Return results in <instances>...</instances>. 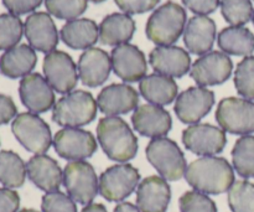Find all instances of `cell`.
I'll return each instance as SVG.
<instances>
[{"mask_svg":"<svg viewBox=\"0 0 254 212\" xmlns=\"http://www.w3.org/2000/svg\"><path fill=\"white\" fill-rule=\"evenodd\" d=\"M78 77L87 87H98L108 79L112 71L111 56L104 50L91 47L84 50L77 65Z\"/></svg>","mask_w":254,"mask_h":212,"instance_id":"ffe728a7","label":"cell"},{"mask_svg":"<svg viewBox=\"0 0 254 212\" xmlns=\"http://www.w3.org/2000/svg\"><path fill=\"white\" fill-rule=\"evenodd\" d=\"M26 164L11 150L0 151V184L7 189L21 188L26 179Z\"/></svg>","mask_w":254,"mask_h":212,"instance_id":"f546056e","label":"cell"},{"mask_svg":"<svg viewBox=\"0 0 254 212\" xmlns=\"http://www.w3.org/2000/svg\"><path fill=\"white\" fill-rule=\"evenodd\" d=\"M216 40V24L207 15L191 17L184 31V42L191 54L205 55L211 51Z\"/></svg>","mask_w":254,"mask_h":212,"instance_id":"cb8c5ba5","label":"cell"},{"mask_svg":"<svg viewBox=\"0 0 254 212\" xmlns=\"http://www.w3.org/2000/svg\"><path fill=\"white\" fill-rule=\"evenodd\" d=\"M26 171L30 181L40 190L46 193L59 191L60 186L64 184V171L60 168L59 163L45 154L32 156L27 161Z\"/></svg>","mask_w":254,"mask_h":212,"instance_id":"603a6c76","label":"cell"},{"mask_svg":"<svg viewBox=\"0 0 254 212\" xmlns=\"http://www.w3.org/2000/svg\"><path fill=\"white\" fill-rule=\"evenodd\" d=\"M24 34L21 19L14 14L0 15V51L17 46Z\"/></svg>","mask_w":254,"mask_h":212,"instance_id":"d6a6232c","label":"cell"},{"mask_svg":"<svg viewBox=\"0 0 254 212\" xmlns=\"http://www.w3.org/2000/svg\"><path fill=\"white\" fill-rule=\"evenodd\" d=\"M119 9L126 14H143L150 11L160 0H114Z\"/></svg>","mask_w":254,"mask_h":212,"instance_id":"f35d334b","label":"cell"},{"mask_svg":"<svg viewBox=\"0 0 254 212\" xmlns=\"http://www.w3.org/2000/svg\"><path fill=\"white\" fill-rule=\"evenodd\" d=\"M19 212H39V211L32 210V209H24V210H20Z\"/></svg>","mask_w":254,"mask_h":212,"instance_id":"bcb514c9","label":"cell"},{"mask_svg":"<svg viewBox=\"0 0 254 212\" xmlns=\"http://www.w3.org/2000/svg\"><path fill=\"white\" fill-rule=\"evenodd\" d=\"M64 185L79 205L92 204L99 193V180L93 166L84 160L69 161L64 170Z\"/></svg>","mask_w":254,"mask_h":212,"instance_id":"52a82bcc","label":"cell"},{"mask_svg":"<svg viewBox=\"0 0 254 212\" xmlns=\"http://www.w3.org/2000/svg\"><path fill=\"white\" fill-rule=\"evenodd\" d=\"M16 113L17 108L11 97L0 93V126L14 121Z\"/></svg>","mask_w":254,"mask_h":212,"instance_id":"7bdbcfd3","label":"cell"},{"mask_svg":"<svg viewBox=\"0 0 254 212\" xmlns=\"http://www.w3.org/2000/svg\"><path fill=\"white\" fill-rule=\"evenodd\" d=\"M19 94L22 104L35 114L45 113L55 106L54 88L40 73H30L22 77L19 84Z\"/></svg>","mask_w":254,"mask_h":212,"instance_id":"2e32d148","label":"cell"},{"mask_svg":"<svg viewBox=\"0 0 254 212\" xmlns=\"http://www.w3.org/2000/svg\"><path fill=\"white\" fill-rule=\"evenodd\" d=\"M97 137L104 154L111 160L126 163L138 153V138L124 119L104 117L97 126Z\"/></svg>","mask_w":254,"mask_h":212,"instance_id":"7a4b0ae2","label":"cell"},{"mask_svg":"<svg viewBox=\"0 0 254 212\" xmlns=\"http://www.w3.org/2000/svg\"><path fill=\"white\" fill-rule=\"evenodd\" d=\"M138 104V92L126 83H113L104 87L97 98L99 111L108 117H117L135 111Z\"/></svg>","mask_w":254,"mask_h":212,"instance_id":"ac0fdd59","label":"cell"},{"mask_svg":"<svg viewBox=\"0 0 254 212\" xmlns=\"http://www.w3.org/2000/svg\"><path fill=\"white\" fill-rule=\"evenodd\" d=\"M44 74L50 86L59 93H69L78 82V70L72 57L64 51L49 52L42 65Z\"/></svg>","mask_w":254,"mask_h":212,"instance_id":"30bf717a","label":"cell"},{"mask_svg":"<svg viewBox=\"0 0 254 212\" xmlns=\"http://www.w3.org/2000/svg\"><path fill=\"white\" fill-rule=\"evenodd\" d=\"M252 20H253V24H254V12H253V17H252Z\"/></svg>","mask_w":254,"mask_h":212,"instance_id":"c3c4849f","label":"cell"},{"mask_svg":"<svg viewBox=\"0 0 254 212\" xmlns=\"http://www.w3.org/2000/svg\"><path fill=\"white\" fill-rule=\"evenodd\" d=\"M131 123L140 136L153 139L165 137L173 127L170 113L151 103L138 107L131 116Z\"/></svg>","mask_w":254,"mask_h":212,"instance_id":"d6986e66","label":"cell"},{"mask_svg":"<svg viewBox=\"0 0 254 212\" xmlns=\"http://www.w3.org/2000/svg\"><path fill=\"white\" fill-rule=\"evenodd\" d=\"M46 9L51 15L61 20L78 19L88 6L87 0H45Z\"/></svg>","mask_w":254,"mask_h":212,"instance_id":"d590c367","label":"cell"},{"mask_svg":"<svg viewBox=\"0 0 254 212\" xmlns=\"http://www.w3.org/2000/svg\"><path fill=\"white\" fill-rule=\"evenodd\" d=\"M233 64L227 54L210 51L193 62L190 76L198 86H217L227 81L232 74Z\"/></svg>","mask_w":254,"mask_h":212,"instance_id":"8fae6325","label":"cell"},{"mask_svg":"<svg viewBox=\"0 0 254 212\" xmlns=\"http://www.w3.org/2000/svg\"><path fill=\"white\" fill-rule=\"evenodd\" d=\"M216 119L225 132L248 136L254 132V102L236 97L223 98L216 109Z\"/></svg>","mask_w":254,"mask_h":212,"instance_id":"ba28073f","label":"cell"},{"mask_svg":"<svg viewBox=\"0 0 254 212\" xmlns=\"http://www.w3.org/2000/svg\"><path fill=\"white\" fill-rule=\"evenodd\" d=\"M233 168L245 179L254 178V137L243 136L232 149Z\"/></svg>","mask_w":254,"mask_h":212,"instance_id":"4dcf8cb0","label":"cell"},{"mask_svg":"<svg viewBox=\"0 0 254 212\" xmlns=\"http://www.w3.org/2000/svg\"><path fill=\"white\" fill-rule=\"evenodd\" d=\"M41 209L42 212H77L76 201L61 191L46 193L42 198Z\"/></svg>","mask_w":254,"mask_h":212,"instance_id":"74e56055","label":"cell"},{"mask_svg":"<svg viewBox=\"0 0 254 212\" xmlns=\"http://www.w3.org/2000/svg\"><path fill=\"white\" fill-rule=\"evenodd\" d=\"M140 173L130 164H117L99 176V194L111 203L123 201L140 183Z\"/></svg>","mask_w":254,"mask_h":212,"instance_id":"9c48e42d","label":"cell"},{"mask_svg":"<svg viewBox=\"0 0 254 212\" xmlns=\"http://www.w3.org/2000/svg\"><path fill=\"white\" fill-rule=\"evenodd\" d=\"M186 11L178 2L168 1L159 6L148 19L145 34L159 46L175 44L185 31Z\"/></svg>","mask_w":254,"mask_h":212,"instance_id":"3957f363","label":"cell"},{"mask_svg":"<svg viewBox=\"0 0 254 212\" xmlns=\"http://www.w3.org/2000/svg\"><path fill=\"white\" fill-rule=\"evenodd\" d=\"M92 2H97V4H98V2H103V1H106V0H91Z\"/></svg>","mask_w":254,"mask_h":212,"instance_id":"7dc6e473","label":"cell"},{"mask_svg":"<svg viewBox=\"0 0 254 212\" xmlns=\"http://www.w3.org/2000/svg\"><path fill=\"white\" fill-rule=\"evenodd\" d=\"M81 212H108L106 206L102 204H89V205L84 206Z\"/></svg>","mask_w":254,"mask_h":212,"instance_id":"f6af8a7d","label":"cell"},{"mask_svg":"<svg viewBox=\"0 0 254 212\" xmlns=\"http://www.w3.org/2000/svg\"><path fill=\"white\" fill-rule=\"evenodd\" d=\"M171 200V189L161 176L145 178L136 189V206L141 212H166Z\"/></svg>","mask_w":254,"mask_h":212,"instance_id":"7402d4cb","label":"cell"},{"mask_svg":"<svg viewBox=\"0 0 254 212\" xmlns=\"http://www.w3.org/2000/svg\"><path fill=\"white\" fill-rule=\"evenodd\" d=\"M11 131L17 141L36 155L46 153L54 141L49 124L31 112L17 114L12 121Z\"/></svg>","mask_w":254,"mask_h":212,"instance_id":"8992f818","label":"cell"},{"mask_svg":"<svg viewBox=\"0 0 254 212\" xmlns=\"http://www.w3.org/2000/svg\"><path fill=\"white\" fill-rule=\"evenodd\" d=\"M146 159L166 181L180 180L185 176L188 164L180 146L171 139H151L145 149Z\"/></svg>","mask_w":254,"mask_h":212,"instance_id":"5b68a950","label":"cell"},{"mask_svg":"<svg viewBox=\"0 0 254 212\" xmlns=\"http://www.w3.org/2000/svg\"><path fill=\"white\" fill-rule=\"evenodd\" d=\"M183 143L188 150L201 156H213L225 149L227 138L223 129L211 124H193L183 132Z\"/></svg>","mask_w":254,"mask_h":212,"instance_id":"4fadbf2b","label":"cell"},{"mask_svg":"<svg viewBox=\"0 0 254 212\" xmlns=\"http://www.w3.org/2000/svg\"><path fill=\"white\" fill-rule=\"evenodd\" d=\"M235 86L245 99H254V56H247L237 65Z\"/></svg>","mask_w":254,"mask_h":212,"instance_id":"e575fe53","label":"cell"},{"mask_svg":"<svg viewBox=\"0 0 254 212\" xmlns=\"http://www.w3.org/2000/svg\"><path fill=\"white\" fill-rule=\"evenodd\" d=\"M20 196L16 191L7 188L0 189V212H17Z\"/></svg>","mask_w":254,"mask_h":212,"instance_id":"60d3db41","label":"cell"},{"mask_svg":"<svg viewBox=\"0 0 254 212\" xmlns=\"http://www.w3.org/2000/svg\"><path fill=\"white\" fill-rule=\"evenodd\" d=\"M52 144L61 158L71 161L91 158L97 150V141L93 134L81 128L61 129L55 134Z\"/></svg>","mask_w":254,"mask_h":212,"instance_id":"7c38bea8","label":"cell"},{"mask_svg":"<svg viewBox=\"0 0 254 212\" xmlns=\"http://www.w3.org/2000/svg\"><path fill=\"white\" fill-rule=\"evenodd\" d=\"M215 104V93L205 87H190L175 99V113L183 123L197 124L210 113Z\"/></svg>","mask_w":254,"mask_h":212,"instance_id":"5bb4252c","label":"cell"},{"mask_svg":"<svg viewBox=\"0 0 254 212\" xmlns=\"http://www.w3.org/2000/svg\"><path fill=\"white\" fill-rule=\"evenodd\" d=\"M113 212H141L138 206L133 205L130 203H121L116 206Z\"/></svg>","mask_w":254,"mask_h":212,"instance_id":"ee69618b","label":"cell"},{"mask_svg":"<svg viewBox=\"0 0 254 212\" xmlns=\"http://www.w3.org/2000/svg\"><path fill=\"white\" fill-rule=\"evenodd\" d=\"M227 199L232 212H254V184L236 181L228 190Z\"/></svg>","mask_w":254,"mask_h":212,"instance_id":"1f68e13d","label":"cell"},{"mask_svg":"<svg viewBox=\"0 0 254 212\" xmlns=\"http://www.w3.org/2000/svg\"><path fill=\"white\" fill-rule=\"evenodd\" d=\"M24 34L30 46L44 54L54 51L59 45V31L50 14L44 11L32 12L26 17Z\"/></svg>","mask_w":254,"mask_h":212,"instance_id":"e0dca14e","label":"cell"},{"mask_svg":"<svg viewBox=\"0 0 254 212\" xmlns=\"http://www.w3.org/2000/svg\"><path fill=\"white\" fill-rule=\"evenodd\" d=\"M217 44L225 54L247 57L254 51V35L247 27L228 26L221 30Z\"/></svg>","mask_w":254,"mask_h":212,"instance_id":"f1b7e54d","label":"cell"},{"mask_svg":"<svg viewBox=\"0 0 254 212\" xmlns=\"http://www.w3.org/2000/svg\"><path fill=\"white\" fill-rule=\"evenodd\" d=\"M60 36L71 49L87 50L98 41L99 27L91 19H74L62 26Z\"/></svg>","mask_w":254,"mask_h":212,"instance_id":"4316f807","label":"cell"},{"mask_svg":"<svg viewBox=\"0 0 254 212\" xmlns=\"http://www.w3.org/2000/svg\"><path fill=\"white\" fill-rule=\"evenodd\" d=\"M149 62L154 71L169 77L185 76L191 67L190 55L179 46H158L150 52Z\"/></svg>","mask_w":254,"mask_h":212,"instance_id":"44dd1931","label":"cell"},{"mask_svg":"<svg viewBox=\"0 0 254 212\" xmlns=\"http://www.w3.org/2000/svg\"><path fill=\"white\" fill-rule=\"evenodd\" d=\"M44 0H2V5L16 16L36 10Z\"/></svg>","mask_w":254,"mask_h":212,"instance_id":"ab89813d","label":"cell"},{"mask_svg":"<svg viewBox=\"0 0 254 212\" xmlns=\"http://www.w3.org/2000/svg\"><path fill=\"white\" fill-rule=\"evenodd\" d=\"M97 108V101L89 92L77 89L61 97L55 103L52 119L61 127L79 128L93 122Z\"/></svg>","mask_w":254,"mask_h":212,"instance_id":"277c9868","label":"cell"},{"mask_svg":"<svg viewBox=\"0 0 254 212\" xmlns=\"http://www.w3.org/2000/svg\"><path fill=\"white\" fill-rule=\"evenodd\" d=\"M112 70L124 82H138L148 72V62L140 49L131 44L116 46L111 54Z\"/></svg>","mask_w":254,"mask_h":212,"instance_id":"9a60e30c","label":"cell"},{"mask_svg":"<svg viewBox=\"0 0 254 212\" xmlns=\"http://www.w3.org/2000/svg\"><path fill=\"white\" fill-rule=\"evenodd\" d=\"M139 89L144 98L151 104L166 106L178 98L179 87L173 77L153 73L145 76L139 83Z\"/></svg>","mask_w":254,"mask_h":212,"instance_id":"83f0119b","label":"cell"},{"mask_svg":"<svg viewBox=\"0 0 254 212\" xmlns=\"http://www.w3.org/2000/svg\"><path fill=\"white\" fill-rule=\"evenodd\" d=\"M220 5L223 17L232 26H242L253 17L251 0H221Z\"/></svg>","mask_w":254,"mask_h":212,"instance_id":"836d02e7","label":"cell"},{"mask_svg":"<svg viewBox=\"0 0 254 212\" xmlns=\"http://www.w3.org/2000/svg\"><path fill=\"white\" fill-rule=\"evenodd\" d=\"M184 5L198 15H207L220 6V0H183Z\"/></svg>","mask_w":254,"mask_h":212,"instance_id":"b9f144b4","label":"cell"},{"mask_svg":"<svg viewBox=\"0 0 254 212\" xmlns=\"http://www.w3.org/2000/svg\"><path fill=\"white\" fill-rule=\"evenodd\" d=\"M181 212H217L212 199L200 191H186L179 200Z\"/></svg>","mask_w":254,"mask_h":212,"instance_id":"8d00e7d4","label":"cell"},{"mask_svg":"<svg viewBox=\"0 0 254 212\" xmlns=\"http://www.w3.org/2000/svg\"><path fill=\"white\" fill-rule=\"evenodd\" d=\"M135 31V22L128 14L113 12L99 25V41L108 46L128 44Z\"/></svg>","mask_w":254,"mask_h":212,"instance_id":"484cf974","label":"cell"},{"mask_svg":"<svg viewBox=\"0 0 254 212\" xmlns=\"http://www.w3.org/2000/svg\"><path fill=\"white\" fill-rule=\"evenodd\" d=\"M37 62L35 50L29 45H17L0 57V72L7 78H20L31 73Z\"/></svg>","mask_w":254,"mask_h":212,"instance_id":"d4e9b609","label":"cell"},{"mask_svg":"<svg viewBox=\"0 0 254 212\" xmlns=\"http://www.w3.org/2000/svg\"><path fill=\"white\" fill-rule=\"evenodd\" d=\"M185 179L196 191L206 195H220L235 183V171L225 158L202 156L188 166Z\"/></svg>","mask_w":254,"mask_h":212,"instance_id":"6da1fadb","label":"cell"}]
</instances>
